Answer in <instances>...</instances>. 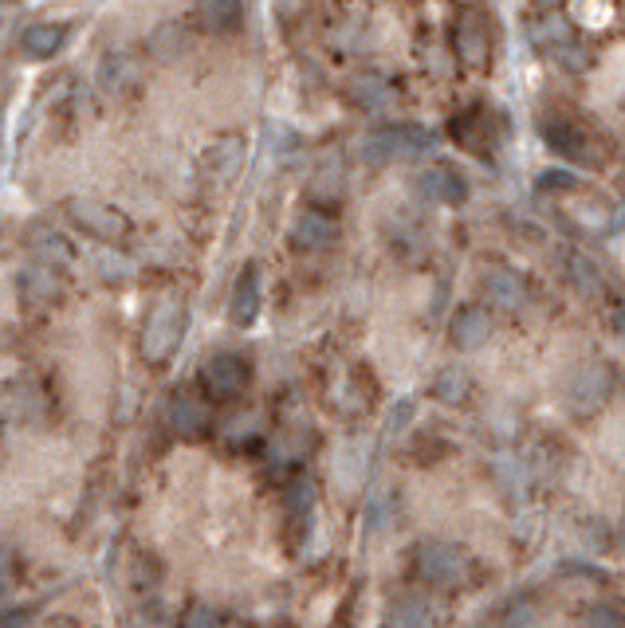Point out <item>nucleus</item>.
I'll return each mask as SVG.
<instances>
[{
  "label": "nucleus",
  "instance_id": "nucleus-1",
  "mask_svg": "<svg viewBox=\"0 0 625 628\" xmlns=\"http://www.w3.org/2000/svg\"><path fill=\"white\" fill-rule=\"evenodd\" d=\"M185 326H189V311H185L182 298H174V295L158 298V303L150 306V314H146L143 338H138V350H143L146 362L150 365L169 362V357L177 354V346H182Z\"/></svg>",
  "mask_w": 625,
  "mask_h": 628
},
{
  "label": "nucleus",
  "instance_id": "nucleus-2",
  "mask_svg": "<svg viewBox=\"0 0 625 628\" xmlns=\"http://www.w3.org/2000/svg\"><path fill=\"white\" fill-rule=\"evenodd\" d=\"M433 146H437L433 130L398 122V126H378L374 134H367L359 154L367 157L370 166H393V161H413V157L429 154Z\"/></svg>",
  "mask_w": 625,
  "mask_h": 628
},
{
  "label": "nucleus",
  "instance_id": "nucleus-3",
  "mask_svg": "<svg viewBox=\"0 0 625 628\" xmlns=\"http://www.w3.org/2000/svg\"><path fill=\"white\" fill-rule=\"evenodd\" d=\"M413 573L433 589H460L472 578V558H468L457 542L426 538V542L413 550Z\"/></svg>",
  "mask_w": 625,
  "mask_h": 628
},
{
  "label": "nucleus",
  "instance_id": "nucleus-4",
  "mask_svg": "<svg viewBox=\"0 0 625 628\" xmlns=\"http://www.w3.org/2000/svg\"><path fill=\"white\" fill-rule=\"evenodd\" d=\"M563 216H567L575 228L590 232V236H617L625 228V208L617 200L602 197V193H570L563 200Z\"/></svg>",
  "mask_w": 625,
  "mask_h": 628
},
{
  "label": "nucleus",
  "instance_id": "nucleus-5",
  "mask_svg": "<svg viewBox=\"0 0 625 628\" xmlns=\"http://www.w3.org/2000/svg\"><path fill=\"white\" fill-rule=\"evenodd\" d=\"M67 220L102 244H123L126 236H130V220H126L118 208L102 205V200H91V197L67 200Z\"/></svg>",
  "mask_w": 625,
  "mask_h": 628
},
{
  "label": "nucleus",
  "instance_id": "nucleus-6",
  "mask_svg": "<svg viewBox=\"0 0 625 628\" xmlns=\"http://www.w3.org/2000/svg\"><path fill=\"white\" fill-rule=\"evenodd\" d=\"M617 377L614 370H609L606 362H586L578 365L575 373H570V385H567V405L575 409V413L590 416L598 413L602 405L609 401V393H614Z\"/></svg>",
  "mask_w": 625,
  "mask_h": 628
},
{
  "label": "nucleus",
  "instance_id": "nucleus-7",
  "mask_svg": "<svg viewBox=\"0 0 625 628\" xmlns=\"http://www.w3.org/2000/svg\"><path fill=\"white\" fill-rule=\"evenodd\" d=\"M452 51H457L460 67H472V71H484L492 63V32L476 9H465L452 20Z\"/></svg>",
  "mask_w": 625,
  "mask_h": 628
},
{
  "label": "nucleus",
  "instance_id": "nucleus-8",
  "mask_svg": "<svg viewBox=\"0 0 625 628\" xmlns=\"http://www.w3.org/2000/svg\"><path fill=\"white\" fill-rule=\"evenodd\" d=\"M248 381H252V365L241 354H233V350L213 354L201 365V385H205L208 398L217 401H236L248 389Z\"/></svg>",
  "mask_w": 625,
  "mask_h": 628
},
{
  "label": "nucleus",
  "instance_id": "nucleus-9",
  "mask_svg": "<svg viewBox=\"0 0 625 628\" xmlns=\"http://www.w3.org/2000/svg\"><path fill=\"white\" fill-rule=\"evenodd\" d=\"M244 166V138L241 134H221L213 146L201 154V177L208 189H228Z\"/></svg>",
  "mask_w": 625,
  "mask_h": 628
},
{
  "label": "nucleus",
  "instance_id": "nucleus-10",
  "mask_svg": "<svg viewBox=\"0 0 625 628\" xmlns=\"http://www.w3.org/2000/svg\"><path fill=\"white\" fill-rule=\"evenodd\" d=\"M543 138H547V146L555 154L570 157V161H583V166H598L602 161L594 138L583 126L570 122V118H543Z\"/></svg>",
  "mask_w": 625,
  "mask_h": 628
},
{
  "label": "nucleus",
  "instance_id": "nucleus-11",
  "mask_svg": "<svg viewBox=\"0 0 625 628\" xmlns=\"http://www.w3.org/2000/svg\"><path fill=\"white\" fill-rule=\"evenodd\" d=\"M484 295L492 298V303L500 306V311H508V314L524 311L527 298H531V295H527V279L508 264H488V267H484Z\"/></svg>",
  "mask_w": 625,
  "mask_h": 628
},
{
  "label": "nucleus",
  "instance_id": "nucleus-12",
  "mask_svg": "<svg viewBox=\"0 0 625 628\" xmlns=\"http://www.w3.org/2000/svg\"><path fill=\"white\" fill-rule=\"evenodd\" d=\"M287 241H292V248H300V252H326L339 244V224H334L326 213H319V208H303V213L292 220Z\"/></svg>",
  "mask_w": 625,
  "mask_h": 628
},
{
  "label": "nucleus",
  "instance_id": "nucleus-13",
  "mask_svg": "<svg viewBox=\"0 0 625 628\" xmlns=\"http://www.w3.org/2000/svg\"><path fill=\"white\" fill-rule=\"evenodd\" d=\"M492 331H496V323H492V314L484 311V306H460L457 314H452V323H449V338H452V346L457 350H480V346H488L492 342Z\"/></svg>",
  "mask_w": 625,
  "mask_h": 628
},
{
  "label": "nucleus",
  "instance_id": "nucleus-14",
  "mask_svg": "<svg viewBox=\"0 0 625 628\" xmlns=\"http://www.w3.org/2000/svg\"><path fill=\"white\" fill-rule=\"evenodd\" d=\"M417 189L433 205H465L468 200V181L457 166H429L417 177Z\"/></svg>",
  "mask_w": 625,
  "mask_h": 628
},
{
  "label": "nucleus",
  "instance_id": "nucleus-15",
  "mask_svg": "<svg viewBox=\"0 0 625 628\" xmlns=\"http://www.w3.org/2000/svg\"><path fill=\"white\" fill-rule=\"evenodd\" d=\"M260 306H264V291H260V267L248 264L236 275L233 298H228V318L233 326H252L260 318Z\"/></svg>",
  "mask_w": 625,
  "mask_h": 628
},
{
  "label": "nucleus",
  "instance_id": "nucleus-16",
  "mask_svg": "<svg viewBox=\"0 0 625 628\" xmlns=\"http://www.w3.org/2000/svg\"><path fill=\"white\" fill-rule=\"evenodd\" d=\"M166 416H169V429L185 440H197L208 432V405L201 398H193V393H174Z\"/></svg>",
  "mask_w": 625,
  "mask_h": 628
},
{
  "label": "nucleus",
  "instance_id": "nucleus-17",
  "mask_svg": "<svg viewBox=\"0 0 625 628\" xmlns=\"http://www.w3.org/2000/svg\"><path fill=\"white\" fill-rule=\"evenodd\" d=\"M28 252H32V264H43V267L71 264V244L59 236V228H48V224H36V228L28 232Z\"/></svg>",
  "mask_w": 625,
  "mask_h": 628
},
{
  "label": "nucleus",
  "instance_id": "nucleus-18",
  "mask_svg": "<svg viewBox=\"0 0 625 628\" xmlns=\"http://www.w3.org/2000/svg\"><path fill=\"white\" fill-rule=\"evenodd\" d=\"M433 625H437V617H433V609H429V601L413 593L393 597L390 609L382 612V628H433Z\"/></svg>",
  "mask_w": 625,
  "mask_h": 628
},
{
  "label": "nucleus",
  "instance_id": "nucleus-19",
  "mask_svg": "<svg viewBox=\"0 0 625 628\" xmlns=\"http://www.w3.org/2000/svg\"><path fill=\"white\" fill-rule=\"evenodd\" d=\"M20 295H25L28 306H48L59 298V272L43 264H28L20 272Z\"/></svg>",
  "mask_w": 625,
  "mask_h": 628
},
{
  "label": "nucleus",
  "instance_id": "nucleus-20",
  "mask_svg": "<svg viewBox=\"0 0 625 628\" xmlns=\"http://www.w3.org/2000/svg\"><path fill=\"white\" fill-rule=\"evenodd\" d=\"M346 95H351L354 107L370 110V115H378V110H385V107H390V102H393L390 84H385L382 75H374V71L354 75L351 84H346Z\"/></svg>",
  "mask_w": 625,
  "mask_h": 628
},
{
  "label": "nucleus",
  "instance_id": "nucleus-21",
  "mask_svg": "<svg viewBox=\"0 0 625 628\" xmlns=\"http://www.w3.org/2000/svg\"><path fill=\"white\" fill-rule=\"evenodd\" d=\"M197 20L205 32H236L244 24V0H197Z\"/></svg>",
  "mask_w": 625,
  "mask_h": 628
},
{
  "label": "nucleus",
  "instance_id": "nucleus-22",
  "mask_svg": "<svg viewBox=\"0 0 625 628\" xmlns=\"http://www.w3.org/2000/svg\"><path fill=\"white\" fill-rule=\"evenodd\" d=\"M342 157L339 154H326L323 161H319V169H315V177H311V185H307V193H311V200H323V205H334V200L342 197Z\"/></svg>",
  "mask_w": 625,
  "mask_h": 628
},
{
  "label": "nucleus",
  "instance_id": "nucleus-23",
  "mask_svg": "<svg viewBox=\"0 0 625 628\" xmlns=\"http://www.w3.org/2000/svg\"><path fill=\"white\" fill-rule=\"evenodd\" d=\"M99 84H102V91H107V95H126L134 84H138V67H134L130 56H118V51H110V56H102Z\"/></svg>",
  "mask_w": 625,
  "mask_h": 628
},
{
  "label": "nucleus",
  "instance_id": "nucleus-24",
  "mask_svg": "<svg viewBox=\"0 0 625 628\" xmlns=\"http://www.w3.org/2000/svg\"><path fill=\"white\" fill-rule=\"evenodd\" d=\"M433 398L441 401V405H465V401L472 398V377H468L460 365H445L433 377Z\"/></svg>",
  "mask_w": 625,
  "mask_h": 628
},
{
  "label": "nucleus",
  "instance_id": "nucleus-25",
  "mask_svg": "<svg viewBox=\"0 0 625 628\" xmlns=\"http://www.w3.org/2000/svg\"><path fill=\"white\" fill-rule=\"evenodd\" d=\"M20 43H25V51L32 59H51L64 48V24H32Z\"/></svg>",
  "mask_w": 625,
  "mask_h": 628
},
{
  "label": "nucleus",
  "instance_id": "nucleus-26",
  "mask_svg": "<svg viewBox=\"0 0 625 628\" xmlns=\"http://www.w3.org/2000/svg\"><path fill=\"white\" fill-rule=\"evenodd\" d=\"M535 189L547 193V197H570V193L583 189V177L570 174V169H543V174L535 177Z\"/></svg>",
  "mask_w": 625,
  "mask_h": 628
},
{
  "label": "nucleus",
  "instance_id": "nucleus-27",
  "mask_svg": "<svg viewBox=\"0 0 625 628\" xmlns=\"http://www.w3.org/2000/svg\"><path fill=\"white\" fill-rule=\"evenodd\" d=\"M578 628H625V609L617 605H590L578 620Z\"/></svg>",
  "mask_w": 625,
  "mask_h": 628
},
{
  "label": "nucleus",
  "instance_id": "nucleus-28",
  "mask_svg": "<svg viewBox=\"0 0 625 628\" xmlns=\"http://www.w3.org/2000/svg\"><path fill=\"white\" fill-rule=\"evenodd\" d=\"M177 628H228L225 612H217L213 605H189L182 612V625Z\"/></svg>",
  "mask_w": 625,
  "mask_h": 628
},
{
  "label": "nucleus",
  "instance_id": "nucleus-29",
  "mask_svg": "<svg viewBox=\"0 0 625 628\" xmlns=\"http://www.w3.org/2000/svg\"><path fill=\"white\" fill-rule=\"evenodd\" d=\"M567 275L578 283L583 291H594L598 287V272H594V264L586 256H578V252H570L567 256Z\"/></svg>",
  "mask_w": 625,
  "mask_h": 628
},
{
  "label": "nucleus",
  "instance_id": "nucleus-30",
  "mask_svg": "<svg viewBox=\"0 0 625 628\" xmlns=\"http://www.w3.org/2000/svg\"><path fill=\"white\" fill-rule=\"evenodd\" d=\"M12 586H17V558L9 546H0V597H9Z\"/></svg>",
  "mask_w": 625,
  "mask_h": 628
},
{
  "label": "nucleus",
  "instance_id": "nucleus-31",
  "mask_svg": "<svg viewBox=\"0 0 625 628\" xmlns=\"http://www.w3.org/2000/svg\"><path fill=\"white\" fill-rule=\"evenodd\" d=\"M535 620H539V617H535L531 605H527V601H516V605L508 609V617H504V628H535Z\"/></svg>",
  "mask_w": 625,
  "mask_h": 628
},
{
  "label": "nucleus",
  "instance_id": "nucleus-32",
  "mask_svg": "<svg viewBox=\"0 0 625 628\" xmlns=\"http://www.w3.org/2000/svg\"><path fill=\"white\" fill-rule=\"evenodd\" d=\"M409 413H413V401H398V405L390 409V424H385V432H401L409 424Z\"/></svg>",
  "mask_w": 625,
  "mask_h": 628
},
{
  "label": "nucleus",
  "instance_id": "nucleus-33",
  "mask_svg": "<svg viewBox=\"0 0 625 628\" xmlns=\"http://www.w3.org/2000/svg\"><path fill=\"white\" fill-rule=\"evenodd\" d=\"M36 628H79L76 620H67V617H51V620H43V625H36Z\"/></svg>",
  "mask_w": 625,
  "mask_h": 628
},
{
  "label": "nucleus",
  "instance_id": "nucleus-34",
  "mask_svg": "<svg viewBox=\"0 0 625 628\" xmlns=\"http://www.w3.org/2000/svg\"><path fill=\"white\" fill-rule=\"evenodd\" d=\"M614 323H617V334H622V338H625V303H622V306H617V314H614Z\"/></svg>",
  "mask_w": 625,
  "mask_h": 628
},
{
  "label": "nucleus",
  "instance_id": "nucleus-35",
  "mask_svg": "<svg viewBox=\"0 0 625 628\" xmlns=\"http://www.w3.org/2000/svg\"><path fill=\"white\" fill-rule=\"evenodd\" d=\"M563 0H535V9H559Z\"/></svg>",
  "mask_w": 625,
  "mask_h": 628
},
{
  "label": "nucleus",
  "instance_id": "nucleus-36",
  "mask_svg": "<svg viewBox=\"0 0 625 628\" xmlns=\"http://www.w3.org/2000/svg\"><path fill=\"white\" fill-rule=\"evenodd\" d=\"M0 448H4V424H0Z\"/></svg>",
  "mask_w": 625,
  "mask_h": 628
},
{
  "label": "nucleus",
  "instance_id": "nucleus-37",
  "mask_svg": "<svg viewBox=\"0 0 625 628\" xmlns=\"http://www.w3.org/2000/svg\"><path fill=\"white\" fill-rule=\"evenodd\" d=\"M622 542H625V527H622Z\"/></svg>",
  "mask_w": 625,
  "mask_h": 628
}]
</instances>
